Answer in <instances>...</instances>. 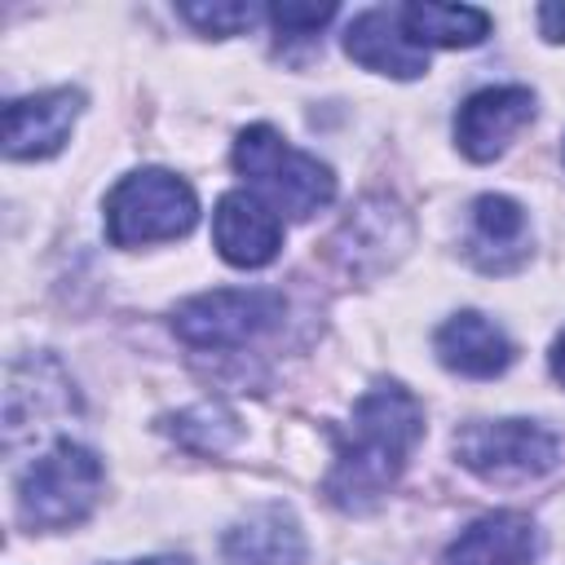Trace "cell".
<instances>
[{
    "mask_svg": "<svg viewBox=\"0 0 565 565\" xmlns=\"http://www.w3.org/2000/svg\"><path fill=\"white\" fill-rule=\"evenodd\" d=\"M424 441V406L402 384H375L353 402L349 424L335 433V463L322 481L327 499L344 512H366L411 463Z\"/></svg>",
    "mask_w": 565,
    "mask_h": 565,
    "instance_id": "obj_1",
    "label": "cell"
},
{
    "mask_svg": "<svg viewBox=\"0 0 565 565\" xmlns=\"http://www.w3.org/2000/svg\"><path fill=\"white\" fill-rule=\"evenodd\" d=\"M234 172L274 212L305 221L335 199V177L322 159L296 150L274 124H252L234 137Z\"/></svg>",
    "mask_w": 565,
    "mask_h": 565,
    "instance_id": "obj_2",
    "label": "cell"
},
{
    "mask_svg": "<svg viewBox=\"0 0 565 565\" xmlns=\"http://www.w3.org/2000/svg\"><path fill=\"white\" fill-rule=\"evenodd\" d=\"M102 481H106L102 459L88 446L57 437L18 477V521L26 530H71L88 521V512L97 508Z\"/></svg>",
    "mask_w": 565,
    "mask_h": 565,
    "instance_id": "obj_3",
    "label": "cell"
},
{
    "mask_svg": "<svg viewBox=\"0 0 565 565\" xmlns=\"http://www.w3.org/2000/svg\"><path fill=\"white\" fill-rule=\"evenodd\" d=\"M199 221V199L185 177L168 168H137L106 194V238L115 247H146L185 238Z\"/></svg>",
    "mask_w": 565,
    "mask_h": 565,
    "instance_id": "obj_4",
    "label": "cell"
},
{
    "mask_svg": "<svg viewBox=\"0 0 565 565\" xmlns=\"http://www.w3.org/2000/svg\"><path fill=\"white\" fill-rule=\"evenodd\" d=\"M282 313H287V300L274 287H216L181 300L172 309V331L190 349L221 353V349H243L260 340L282 322Z\"/></svg>",
    "mask_w": 565,
    "mask_h": 565,
    "instance_id": "obj_5",
    "label": "cell"
},
{
    "mask_svg": "<svg viewBox=\"0 0 565 565\" xmlns=\"http://www.w3.org/2000/svg\"><path fill=\"white\" fill-rule=\"evenodd\" d=\"M455 459L490 486H525L556 468L561 441L534 419H472L455 433Z\"/></svg>",
    "mask_w": 565,
    "mask_h": 565,
    "instance_id": "obj_6",
    "label": "cell"
},
{
    "mask_svg": "<svg viewBox=\"0 0 565 565\" xmlns=\"http://www.w3.org/2000/svg\"><path fill=\"white\" fill-rule=\"evenodd\" d=\"M415 230H411V216L393 203V199H362L344 221L340 230L331 234V256L344 274L353 278H375L384 274L388 265H397L411 247Z\"/></svg>",
    "mask_w": 565,
    "mask_h": 565,
    "instance_id": "obj_7",
    "label": "cell"
},
{
    "mask_svg": "<svg viewBox=\"0 0 565 565\" xmlns=\"http://www.w3.org/2000/svg\"><path fill=\"white\" fill-rule=\"evenodd\" d=\"M534 119V93L521 84H499V88H477L463 97L455 110V146L472 163L499 159L512 137Z\"/></svg>",
    "mask_w": 565,
    "mask_h": 565,
    "instance_id": "obj_8",
    "label": "cell"
},
{
    "mask_svg": "<svg viewBox=\"0 0 565 565\" xmlns=\"http://www.w3.org/2000/svg\"><path fill=\"white\" fill-rule=\"evenodd\" d=\"M62 411H75V393L53 358H22L9 366V380H4V446L9 450H18L22 437H35L40 428H49L44 419Z\"/></svg>",
    "mask_w": 565,
    "mask_h": 565,
    "instance_id": "obj_9",
    "label": "cell"
},
{
    "mask_svg": "<svg viewBox=\"0 0 565 565\" xmlns=\"http://www.w3.org/2000/svg\"><path fill=\"white\" fill-rule=\"evenodd\" d=\"M212 243H216V252H221L225 265H234V269H260L282 247V221H278V212L260 194L230 190V194L216 199Z\"/></svg>",
    "mask_w": 565,
    "mask_h": 565,
    "instance_id": "obj_10",
    "label": "cell"
},
{
    "mask_svg": "<svg viewBox=\"0 0 565 565\" xmlns=\"http://www.w3.org/2000/svg\"><path fill=\"white\" fill-rule=\"evenodd\" d=\"M84 110L79 88H49L31 97H13L4 106V154L9 159H49L66 146L75 119Z\"/></svg>",
    "mask_w": 565,
    "mask_h": 565,
    "instance_id": "obj_11",
    "label": "cell"
},
{
    "mask_svg": "<svg viewBox=\"0 0 565 565\" xmlns=\"http://www.w3.org/2000/svg\"><path fill=\"white\" fill-rule=\"evenodd\" d=\"M463 256L486 274H512L530 260V216L508 194H477L468 207Z\"/></svg>",
    "mask_w": 565,
    "mask_h": 565,
    "instance_id": "obj_12",
    "label": "cell"
},
{
    "mask_svg": "<svg viewBox=\"0 0 565 565\" xmlns=\"http://www.w3.org/2000/svg\"><path fill=\"white\" fill-rule=\"evenodd\" d=\"M221 565H305V530L287 503H260L221 539Z\"/></svg>",
    "mask_w": 565,
    "mask_h": 565,
    "instance_id": "obj_13",
    "label": "cell"
},
{
    "mask_svg": "<svg viewBox=\"0 0 565 565\" xmlns=\"http://www.w3.org/2000/svg\"><path fill=\"white\" fill-rule=\"evenodd\" d=\"M344 53L388 79H419L428 71V53L406 35L397 9H362L344 26Z\"/></svg>",
    "mask_w": 565,
    "mask_h": 565,
    "instance_id": "obj_14",
    "label": "cell"
},
{
    "mask_svg": "<svg viewBox=\"0 0 565 565\" xmlns=\"http://www.w3.org/2000/svg\"><path fill=\"white\" fill-rule=\"evenodd\" d=\"M433 349H437V362L455 375H468V380H494L512 366V340L499 322H490L486 313L477 309H463V313H450L437 335H433Z\"/></svg>",
    "mask_w": 565,
    "mask_h": 565,
    "instance_id": "obj_15",
    "label": "cell"
},
{
    "mask_svg": "<svg viewBox=\"0 0 565 565\" xmlns=\"http://www.w3.org/2000/svg\"><path fill=\"white\" fill-rule=\"evenodd\" d=\"M539 556V530L525 512H490L459 530L441 552V565H530Z\"/></svg>",
    "mask_w": 565,
    "mask_h": 565,
    "instance_id": "obj_16",
    "label": "cell"
},
{
    "mask_svg": "<svg viewBox=\"0 0 565 565\" xmlns=\"http://www.w3.org/2000/svg\"><path fill=\"white\" fill-rule=\"evenodd\" d=\"M406 35L419 49H472L490 35V13L477 4H437V0H411L397 9Z\"/></svg>",
    "mask_w": 565,
    "mask_h": 565,
    "instance_id": "obj_17",
    "label": "cell"
},
{
    "mask_svg": "<svg viewBox=\"0 0 565 565\" xmlns=\"http://www.w3.org/2000/svg\"><path fill=\"white\" fill-rule=\"evenodd\" d=\"M172 437L194 455H221L243 437V428H238V415L230 406L203 402V406H190L172 419Z\"/></svg>",
    "mask_w": 565,
    "mask_h": 565,
    "instance_id": "obj_18",
    "label": "cell"
},
{
    "mask_svg": "<svg viewBox=\"0 0 565 565\" xmlns=\"http://www.w3.org/2000/svg\"><path fill=\"white\" fill-rule=\"evenodd\" d=\"M177 13H181V18H185L194 31L216 35V40L238 35V31H247V26L260 18V9H256V4H234V0H212V4H177Z\"/></svg>",
    "mask_w": 565,
    "mask_h": 565,
    "instance_id": "obj_19",
    "label": "cell"
},
{
    "mask_svg": "<svg viewBox=\"0 0 565 565\" xmlns=\"http://www.w3.org/2000/svg\"><path fill=\"white\" fill-rule=\"evenodd\" d=\"M265 18L274 22L278 44H291V40H313L335 18V4H296V0H282V4H269Z\"/></svg>",
    "mask_w": 565,
    "mask_h": 565,
    "instance_id": "obj_20",
    "label": "cell"
},
{
    "mask_svg": "<svg viewBox=\"0 0 565 565\" xmlns=\"http://www.w3.org/2000/svg\"><path fill=\"white\" fill-rule=\"evenodd\" d=\"M539 31H543V40H552V44H565V4L556 0V4H539Z\"/></svg>",
    "mask_w": 565,
    "mask_h": 565,
    "instance_id": "obj_21",
    "label": "cell"
},
{
    "mask_svg": "<svg viewBox=\"0 0 565 565\" xmlns=\"http://www.w3.org/2000/svg\"><path fill=\"white\" fill-rule=\"evenodd\" d=\"M552 375L565 384V331L556 335V344H552Z\"/></svg>",
    "mask_w": 565,
    "mask_h": 565,
    "instance_id": "obj_22",
    "label": "cell"
},
{
    "mask_svg": "<svg viewBox=\"0 0 565 565\" xmlns=\"http://www.w3.org/2000/svg\"><path fill=\"white\" fill-rule=\"evenodd\" d=\"M124 565H194L190 556H146V561H124Z\"/></svg>",
    "mask_w": 565,
    "mask_h": 565,
    "instance_id": "obj_23",
    "label": "cell"
},
{
    "mask_svg": "<svg viewBox=\"0 0 565 565\" xmlns=\"http://www.w3.org/2000/svg\"><path fill=\"white\" fill-rule=\"evenodd\" d=\"M561 159H565V141H561Z\"/></svg>",
    "mask_w": 565,
    "mask_h": 565,
    "instance_id": "obj_24",
    "label": "cell"
}]
</instances>
